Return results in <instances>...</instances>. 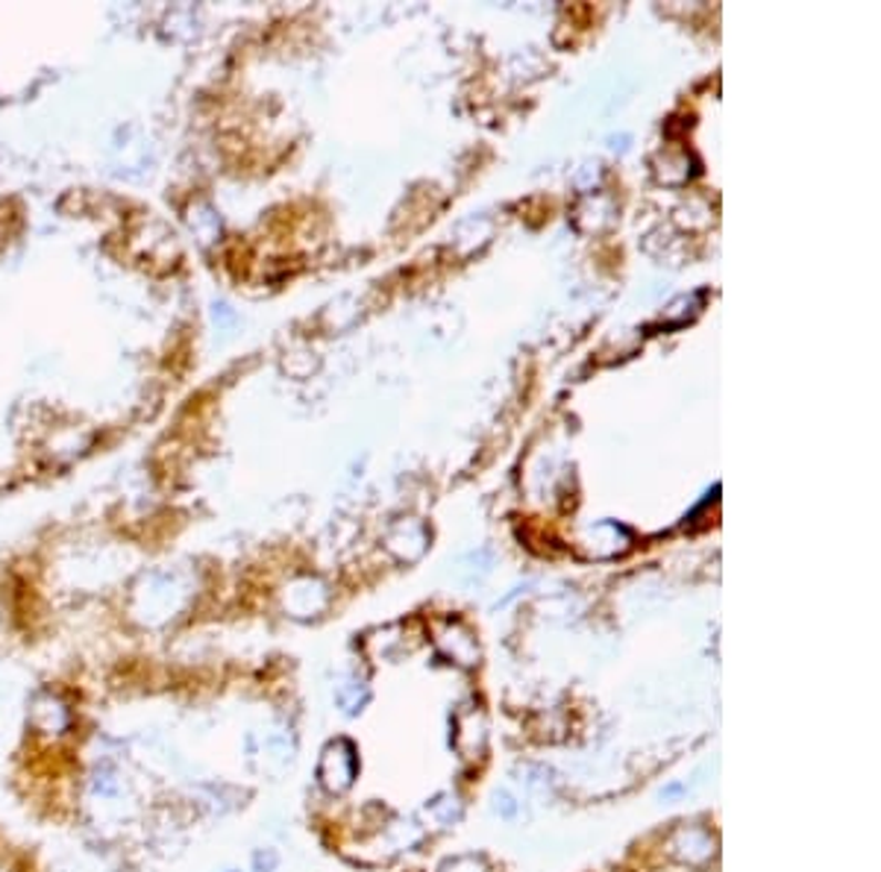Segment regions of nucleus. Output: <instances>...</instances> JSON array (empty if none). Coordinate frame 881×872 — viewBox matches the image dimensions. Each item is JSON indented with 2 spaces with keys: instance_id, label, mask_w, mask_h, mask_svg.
<instances>
[{
  "instance_id": "6",
  "label": "nucleus",
  "mask_w": 881,
  "mask_h": 872,
  "mask_svg": "<svg viewBox=\"0 0 881 872\" xmlns=\"http://www.w3.org/2000/svg\"><path fill=\"white\" fill-rule=\"evenodd\" d=\"M496 811H503V817H512V813L517 811V808H514V802H512V796H508V794L496 796Z\"/></svg>"
},
{
  "instance_id": "4",
  "label": "nucleus",
  "mask_w": 881,
  "mask_h": 872,
  "mask_svg": "<svg viewBox=\"0 0 881 872\" xmlns=\"http://www.w3.org/2000/svg\"><path fill=\"white\" fill-rule=\"evenodd\" d=\"M276 866H280L276 849H256V855H253V872H274Z\"/></svg>"
},
{
  "instance_id": "7",
  "label": "nucleus",
  "mask_w": 881,
  "mask_h": 872,
  "mask_svg": "<svg viewBox=\"0 0 881 872\" xmlns=\"http://www.w3.org/2000/svg\"><path fill=\"white\" fill-rule=\"evenodd\" d=\"M221 872H241V870H221Z\"/></svg>"
},
{
  "instance_id": "3",
  "label": "nucleus",
  "mask_w": 881,
  "mask_h": 872,
  "mask_svg": "<svg viewBox=\"0 0 881 872\" xmlns=\"http://www.w3.org/2000/svg\"><path fill=\"white\" fill-rule=\"evenodd\" d=\"M670 852L679 858V861H688V864H705L711 855H714V840L705 834L702 829H679L673 838H670Z\"/></svg>"
},
{
  "instance_id": "1",
  "label": "nucleus",
  "mask_w": 881,
  "mask_h": 872,
  "mask_svg": "<svg viewBox=\"0 0 881 872\" xmlns=\"http://www.w3.org/2000/svg\"><path fill=\"white\" fill-rule=\"evenodd\" d=\"M74 728V711L69 702L62 700L60 693L53 691H35L27 702V732L35 740L44 744H56L62 737L71 735Z\"/></svg>"
},
{
  "instance_id": "2",
  "label": "nucleus",
  "mask_w": 881,
  "mask_h": 872,
  "mask_svg": "<svg viewBox=\"0 0 881 872\" xmlns=\"http://www.w3.org/2000/svg\"><path fill=\"white\" fill-rule=\"evenodd\" d=\"M315 776L317 785L324 787L329 796L347 794L356 785V776H359V753H356L353 740H347V737L329 740L324 746V753H321Z\"/></svg>"
},
{
  "instance_id": "5",
  "label": "nucleus",
  "mask_w": 881,
  "mask_h": 872,
  "mask_svg": "<svg viewBox=\"0 0 881 872\" xmlns=\"http://www.w3.org/2000/svg\"><path fill=\"white\" fill-rule=\"evenodd\" d=\"M441 872H485V864L476 858H459L453 864H447Z\"/></svg>"
}]
</instances>
